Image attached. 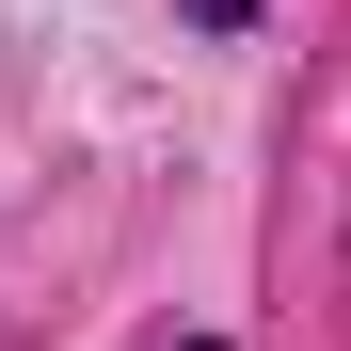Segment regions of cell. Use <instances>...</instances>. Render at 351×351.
Here are the masks:
<instances>
[{"label":"cell","instance_id":"1","mask_svg":"<svg viewBox=\"0 0 351 351\" xmlns=\"http://www.w3.org/2000/svg\"><path fill=\"white\" fill-rule=\"evenodd\" d=\"M192 351H223V335H192Z\"/></svg>","mask_w":351,"mask_h":351}]
</instances>
